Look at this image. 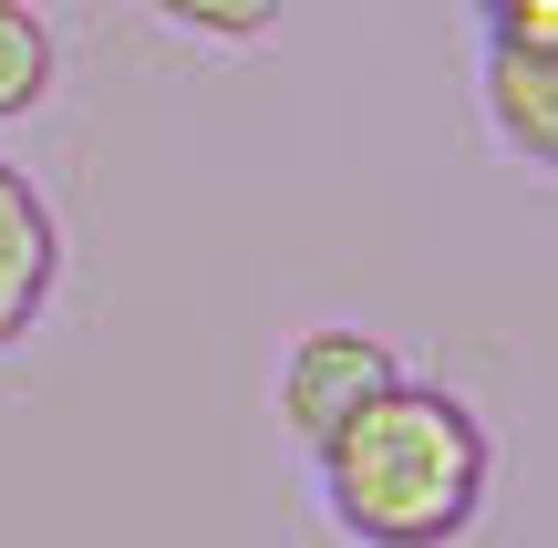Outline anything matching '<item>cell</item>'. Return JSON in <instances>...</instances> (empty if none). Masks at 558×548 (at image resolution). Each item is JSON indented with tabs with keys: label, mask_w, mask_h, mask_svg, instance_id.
Returning a JSON list of instances; mask_svg holds the SVG:
<instances>
[{
	"label": "cell",
	"mask_w": 558,
	"mask_h": 548,
	"mask_svg": "<svg viewBox=\"0 0 558 548\" xmlns=\"http://www.w3.org/2000/svg\"><path fill=\"white\" fill-rule=\"evenodd\" d=\"M486 52H558V0H486Z\"/></svg>",
	"instance_id": "7"
},
{
	"label": "cell",
	"mask_w": 558,
	"mask_h": 548,
	"mask_svg": "<svg viewBox=\"0 0 558 548\" xmlns=\"http://www.w3.org/2000/svg\"><path fill=\"white\" fill-rule=\"evenodd\" d=\"M486 124L507 156L558 166V52H486Z\"/></svg>",
	"instance_id": "4"
},
{
	"label": "cell",
	"mask_w": 558,
	"mask_h": 548,
	"mask_svg": "<svg viewBox=\"0 0 558 548\" xmlns=\"http://www.w3.org/2000/svg\"><path fill=\"white\" fill-rule=\"evenodd\" d=\"M393 373H403L393 342H373V331H352V321H320V331H300V342L279 352V425L320 455Z\"/></svg>",
	"instance_id": "2"
},
{
	"label": "cell",
	"mask_w": 558,
	"mask_h": 548,
	"mask_svg": "<svg viewBox=\"0 0 558 548\" xmlns=\"http://www.w3.org/2000/svg\"><path fill=\"white\" fill-rule=\"evenodd\" d=\"M145 11H156L166 32H186V41H259L290 0H145Z\"/></svg>",
	"instance_id": "6"
},
{
	"label": "cell",
	"mask_w": 558,
	"mask_h": 548,
	"mask_svg": "<svg viewBox=\"0 0 558 548\" xmlns=\"http://www.w3.org/2000/svg\"><path fill=\"white\" fill-rule=\"evenodd\" d=\"M486 466H497V446H486L476 404L393 373L320 446V497L352 548H456L486 508Z\"/></svg>",
	"instance_id": "1"
},
{
	"label": "cell",
	"mask_w": 558,
	"mask_h": 548,
	"mask_svg": "<svg viewBox=\"0 0 558 548\" xmlns=\"http://www.w3.org/2000/svg\"><path fill=\"white\" fill-rule=\"evenodd\" d=\"M41 94H52V21L32 0H0V124L32 114Z\"/></svg>",
	"instance_id": "5"
},
{
	"label": "cell",
	"mask_w": 558,
	"mask_h": 548,
	"mask_svg": "<svg viewBox=\"0 0 558 548\" xmlns=\"http://www.w3.org/2000/svg\"><path fill=\"white\" fill-rule=\"evenodd\" d=\"M52 280H62V228L41 207V186L21 166H0V352L52 310Z\"/></svg>",
	"instance_id": "3"
}]
</instances>
